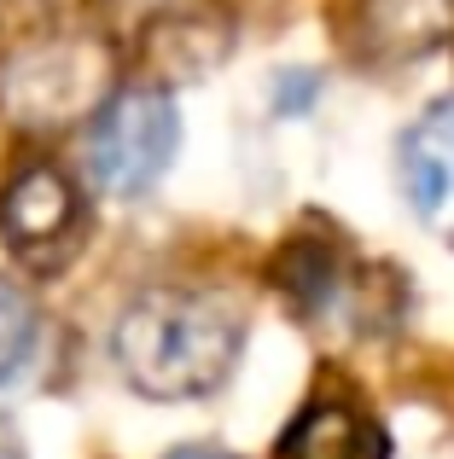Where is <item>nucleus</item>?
Instances as JSON below:
<instances>
[{
	"label": "nucleus",
	"mask_w": 454,
	"mask_h": 459,
	"mask_svg": "<svg viewBox=\"0 0 454 459\" xmlns=\"http://www.w3.org/2000/svg\"><path fill=\"white\" fill-rule=\"evenodd\" d=\"M397 169H402V192H408L414 215L437 238H454V100H437L402 134Z\"/></svg>",
	"instance_id": "5"
},
{
	"label": "nucleus",
	"mask_w": 454,
	"mask_h": 459,
	"mask_svg": "<svg viewBox=\"0 0 454 459\" xmlns=\"http://www.w3.org/2000/svg\"><path fill=\"white\" fill-rule=\"evenodd\" d=\"M245 349V320L216 291H140L111 325V360L152 402H193L227 384Z\"/></svg>",
	"instance_id": "1"
},
{
	"label": "nucleus",
	"mask_w": 454,
	"mask_h": 459,
	"mask_svg": "<svg viewBox=\"0 0 454 459\" xmlns=\"http://www.w3.org/2000/svg\"><path fill=\"white\" fill-rule=\"evenodd\" d=\"M0 238L12 256L53 273L82 238V192L58 163H23L0 192Z\"/></svg>",
	"instance_id": "4"
},
{
	"label": "nucleus",
	"mask_w": 454,
	"mask_h": 459,
	"mask_svg": "<svg viewBox=\"0 0 454 459\" xmlns=\"http://www.w3.org/2000/svg\"><path fill=\"white\" fill-rule=\"evenodd\" d=\"M181 117L163 88H111L88 123V175L105 198H140L175 163Z\"/></svg>",
	"instance_id": "3"
},
{
	"label": "nucleus",
	"mask_w": 454,
	"mask_h": 459,
	"mask_svg": "<svg viewBox=\"0 0 454 459\" xmlns=\"http://www.w3.org/2000/svg\"><path fill=\"white\" fill-rule=\"evenodd\" d=\"M111 6H117V18L135 23V30H158V23L187 18V12H193L198 0H111Z\"/></svg>",
	"instance_id": "10"
},
{
	"label": "nucleus",
	"mask_w": 454,
	"mask_h": 459,
	"mask_svg": "<svg viewBox=\"0 0 454 459\" xmlns=\"http://www.w3.org/2000/svg\"><path fill=\"white\" fill-rule=\"evenodd\" d=\"M274 285L292 297L297 314H327L344 291V256L320 238H292L274 256Z\"/></svg>",
	"instance_id": "7"
},
{
	"label": "nucleus",
	"mask_w": 454,
	"mask_h": 459,
	"mask_svg": "<svg viewBox=\"0 0 454 459\" xmlns=\"http://www.w3.org/2000/svg\"><path fill=\"white\" fill-rule=\"evenodd\" d=\"M449 23V0H367V47L385 58H408L432 47Z\"/></svg>",
	"instance_id": "8"
},
{
	"label": "nucleus",
	"mask_w": 454,
	"mask_h": 459,
	"mask_svg": "<svg viewBox=\"0 0 454 459\" xmlns=\"http://www.w3.org/2000/svg\"><path fill=\"white\" fill-rule=\"evenodd\" d=\"M170 459H233V454H222V448H175Z\"/></svg>",
	"instance_id": "12"
},
{
	"label": "nucleus",
	"mask_w": 454,
	"mask_h": 459,
	"mask_svg": "<svg viewBox=\"0 0 454 459\" xmlns=\"http://www.w3.org/2000/svg\"><path fill=\"white\" fill-rule=\"evenodd\" d=\"M0 6L23 12V18H47V12H53V6H65V0H0Z\"/></svg>",
	"instance_id": "11"
},
{
	"label": "nucleus",
	"mask_w": 454,
	"mask_h": 459,
	"mask_svg": "<svg viewBox=\"0 0 454 459\" xmlns=\"http://www.w3.org/2000/svg\"><path fill=\"white\" fill-rule=\"evenodd\" d=\"M274 459H390V442L362 407L350 402H315L292 419Z\"/></svg>",
	"instance_id": "6"
},
{
	"label": "nucleus",
	"mask_w": 454,
	"mask_h": 459,
	"mask_svg": "<svg viewBox=\"0 0 454 459\" xmlns=\"http://www.w3.org/2000/svg\"><path fill=\"white\" fill-rule=\"evenodd\" d=\"M35 349V303L0 273V384L18 378V367Z\"/></svg>",
	"instance_id": "9"
},
{
	"label": "nucleus",
	"mask_w": 454,
	"mask_h": 459,
	"mask_svg": "<svg viewBox=\"0 0 454 459\" xmlns=\"http://www.w3.org/2000/svg\"><path fill=\"white\" fill-rule=\"evenodd\" d=\"M111 93V53L93 35H35L0 58V117L18 128H65Z\"/></svg>",
	"instance_id": "2"
}]
</instances>
